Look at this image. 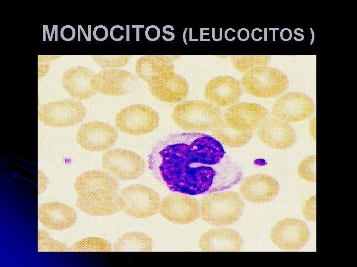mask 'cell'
<instances>
[{"mask_svg": "<svg viewBox=\"0 0 357 267\" xmlns=\"http://www.w3.org/2000/svg\"><path fill=\"white\" fill-rule=\"evenodd\" d=\"M159 156L160 175L172 191L189 195L220 191L241 178L240 171L222 143L206 134L174 135L163 143Z\"/></svg>", "mask_w": 357, "mask_h": 267, "instance_id": "1", "label": "cell"}, {"mask_svg": "<svg viewBox=\"0 0 357 267\" xmlns=\"http://www.w3.org/2000/svg\"><path fill=\"white\" fill-rule=\"evenodd\" d=\"M175 124L188 132L213 130L222 121L220 109L205 101L190 100L177 104L172 113Z\"/></svg>", "mask_w": 357, "mask_h": 267, "instance_id": "2", "label": "cell"}, {"mask_svg": "<svg viewBox=\"0 0 357 267\" xmlns=\"http://www.w3.org/2000/svg\"><path fill=\"white\" fill-rule=\"evenodd\" d=\"M244 203L238 194L231 191L207 194L203 199L200 213L202 219L214 226L234 223L241 216Z\"/></svg>", "mask_w": 357, "mask_h": 267, "instance_id": "3", "label": "cell"}, {"mask_svg": "<svg viewBox=\"0 0 357 267\" xmlns=\"http://www.w3.org/2000/svg\"><path fill=\"white\" fill-rule=\"evenodd\" d=\"M240 83L247 94L259 98H271L287 90L289 80L287 75L277 68L259 65L245 72Z\"/></svg>", "mask_w": 357, "mask_h": 267, "instance_id": "4", "label": "cell"}, {"mask_svg": "<svg viewBox=\"0 0 357 267\" xmlns=\"http://www.w3.org/2000/svg\"><path fill=\"white\" fill-rule=\"evenodd\" d=\"M119 195L123 202L121 211L128 216L144 219L152 217L158 212L160 196L148 186L132 184L122 189Z\"/></svg>", "mask_w": 357, "mask_h": 267, "instance_id": "5", "label": "cell"}, {"mask_svg": "<svg viewBox=\"0 0 357 267\" xmlns=\"http://www.w3.org/2000/svg\"><path fill=\"white\" fill-rule=\"evenodd\" d=\"M86 115V108L79 101L70 99L42 104L38 111L39 120L53 127H65L78 124Z\"/></svg>", "mask_w": 357, "mask_h": 267, "instance_id": "6", "label": "cell"}, {"mask_svg": "<svg viewBox=\"0 0 357 267\" xmlns=\"http://www.w3.org/2000/svg\"><path fill=\"white\" fill-rule=\"evenodd\" d=\"M158 123L156 110L142 104H133L121 108L116 118L119 130L133 135L149 133L157 127Z\"/></svg>", "mask_w": 357, "mask_h": 267, "instance_id": "7", "label": "cell"}, {"mask_svg": "<svg viewBox=\"0 0 357 267\" xmlns=\"http://www.w3.org/2000/svg\"><path fill=\"white\" fill-rule=\"evenodd\" d=\"M91 85L96 93L120 96L133 91L138 85V80L134 74L127 70L110 68L94 74Z\"/></svg>", "mask_w": 357, "mask_h": 267, "instance_id": "8", "label": "cell"}, {"mask_svg": "<svg viewBox=\"0 0 357 267\" xmlns=\"http://www.w3.org/2000/svg\"><path fill=\"white\" fill-rule=\"evenodd\" d=\"M103 168L121 180L137 178L145 169V163L136 153L125 149L115 148L102 156Z\"/></svg>", "mask_w": 357, "mask_h": 267, "instance_id": "9", "label": "cell"}, {"mask_svg": "<svg viewBox=\"0 0 357 267\" xmlns=\"http://www.w3.org/2000/svg\"><path fill=\"white\" fill-rule=\"evenodd\" d=\"M314 108V101L308 95L301 92H289L276 99L271 112L280 121L295 123L308 118Z\"/></svg>", "mask_w": 357, "mask_h": 267, "instance_id": "10", "label": "cell"}, {"mask_svg": "<svg viewBox=\"0 0 357 267\" xmlns=\"http://www.w3.org/2000/svg\"><path fill=\"white\" fill-rule=\"evenodd\" d=\"M309 229L303 221L287 218L280 221L272 228L270 237L278 248L285 250H296L307 243Z\"/></svg>", "mask_w": 357, "mask_h": 267, "instance_id": "11", "label": "cell"}, {"mask_svg": "<svg viewBox=\"0 0 357 267\" xmlns=\"http://www.w3.org/2000/svg\"><path fill=\"white\" fill-rule=\"evenodd\" d=\"M268 116V110L261 105L241 102L227 109L223 120L232 129L239 131H252L266 121Z\"/></svg>", "mask_w": 357, "mask_h": 267, "instance_id": "12", "label": "cell"}, {"mask_svg": "<svg viewBox=\"0 0 357 267\" xmlns=\"http://www.w3.org/2000/svg\"><path fill=\"white\" fill-rule=\"evenodd\" d=\"M117 133L114 127L102 122L83 124L76 134V140L83 149L92 152L103 151L115 142Z\"/></svg>", "mask_w": 357, "mask_h": 267, "instance_id": "13", "label": "cell"}, {"mask_svg": "<svg viewBox=\"0 0 357 267\" xmlns=\"http://www.w3.org/2000/svg\"><path fill=\"white\" fill-rule=\"evenodd\" d=\"M160 212L161 215L169 222L185 224L199 217L200 208L194 198L182 193H172L164 198Z\"/></svg>", "mask_w": 357, "mask_h": 267, "instance_id": "14", "label": "cell"}, {"mask_svg": "<svg viewBox=\"0 0 357 267\" xmlns=\"http://www.w3.org/2000/svg\"><path fill=\"white\" fill-rule=\"evenodd\" d=\"M151 94L159 100L177 102L187 95L189 86L186 80L174 71H166L148 83Z\"/></svg>", "mask_w": 357, "mask_h": 267, "instance_id": "15", "label": "cell"}, {"mask_svg": "<svg viewBox=\"0 0 357 267\" xmlns=\"http://www.w3.org/2000/svg\"><path fill=\"white\" fill-rule=\"evenodd\" d=\"M277 180L265 174H254L245 178L239 185V192L247 201L256 203L270 202L278 194Z\"/></svg>", "mask_w": 357, "mask_h": 267, "instance_id": "16", "label": "cell"}, {"mask_svg": "<svg viewBox=\"0 0 357 267\" xmlns=\"http://www.w3.org/2000/svg\"><path fill=\"white\" fill-rule=\"evenodd\" d=\"M242 93L240 82L230 76H218L206 85L205 96L210 103L225 107L237 102Z\"/></svg>", "mask_w": 357, "mask_h": 267, "instance_id": "17", "label": "cell"}, {"mask_svg": "<svg viewBox=\"0 0 357 267\" xmlns=\"http://www.w3.org/2000/svg\"><path fill=\"white\" fill-rule=\"evenodd\" d=\"M38 218L45 228L60 230L68 229L75 224L76 214L74 209L69 205L50 201L38 207Z\"/></svg>", "mask_w": 357, "mask_h": 267, "instance_id": "18", "label": "cell"}, {"mask_svg": "<svg viewBox=\"0 0 357 267\" xmlns=\"http://www.w3.org/2000/svg\"><path fill=\"white\" fill-rule=\"evenodd\" d=\"M257 135L266 145L277 150L290 148L297 141L295 130L286 123L276 119L265 121L259 127Z\"/></svg>", "mask_w": 357, "mask_h": 267, "instance_id": "19", "label": "cell"}, {"mask_svg": "<svg viewBox=\"0 0 357 267\" xmlns=\"http://www.w3.org/2000/svg\"><path fill=\"white\" fill-rule=\"evenodd\" d=\"M199 247L202 251H239L243 240L239 233L234 229L223 228L209 230L199 238Z\"/></svg>", "mask_w": 357, "mask_h": 267, "instance_id": "20", "label": "cell"}, {"mask_svg": "<svg viewBox=\"0 0 357 267\" xmlns=\"http://www.w3.org/2000/svg\"><path fill=\"white\" fill-rule=\"evenodd\" d=\"M77 195L102 193H117L119 184L109 174L99 170L88 171L80 174L74 182Z\"/></svg>", "mask_w": 357, "mask_h": 267, "instance_id": "21", "label": "cell"}, {"mask_svg": "<svg viewBox=\"0 0 357 267\" xmlns=\"http://www.w3.org/2000/svg\"><path fill=\"white\" fill-rule=\"evenodd\" d=\"M93 72L83 66H76L66 70L62 76L63 89L71 97L79 100L88 99L97 94L91 83Z\"/></svg>", "mask_w": 357, "mask_h": 267, "instance_id": "22", "label": "cell"}, {"mask_svg": "<svg viewBox=\"0 0 357 267\" xmlns=\"http://www.w3.org/2000/svg\"><path fill=\"white\" fill-rule=\"evenodd\" d=\"M180 55H145L136 61L135 69L138 77L149 83L153 79L168 71H174L173 61Z\"/></svg>", "mask_w": 357, "mask_h": 267, "instance_id": "23", "label": "cell"}, {"mask_svg": "<svg viewBox=\"0 0 357 267\" xmlns=\"http://www.w3.org/2000/svg\"><path fill=\"white\" fill-rule=\"evenodd\" d=\"M153 248L152 239L147 234L139 231L125 233L113 244L114 251L119 252H149L152 251Z\"/></svg>", "mask_w": 357, "mask_h": 267, "instance_id": "24", "label": "cell"}, {"mask_svg": "<svg viewBox=\"0 0 357 267\" xmlns=\"http://www.w3.org/2000/svg\"><path fill=\"white\" fill-rule=\"evenodd\" d=\"M217 140L229 147H238L247 143L251 138L252 131H239L230 128L222 120L221 124L212 130Z\"/></svg>", "mask_w": 357, "mask_h": 267, "instance_id": "25", "label": "cell"}, {"mask_svg": "<svg viewBox=\"0 0 357 267\" xmlns=\"http://www.w3.org/2000/svg\"><path fill=\"white\" fill-rule=\"evenodd\" d=\"M269 55H237L232 56L233 66L238 71L245 73L259 65H266L270 61Z\"/></svg>", "mask_w": 357, "mask_h": 267, "instance_id": "26", "label": "cell"}, {"mask_svg": "<svg viewBox=\"0 0 357 267\" xmlns=\"http://www.w3.org/2000/svg\"><path fill=\"white\" fill-rule=\"evenodd\" d=\"M112 249L111 243L98 237H88L76 242L70 251L75 252H109Z\"/></svg>", "mask_w": 357, "mask_h": 267, "instance_id": "27", "label": "cell"}, {"mask_svg": "<svg viewBox=\"0 0 357 267\" xmlns=\"http://www.w3.org/2000/svg\"><path fill=\"white\" fill-rule=\"evenodd\" d=\"M38 251L40 252H64L68 250L65 243L53 239L46 231L42 229L38 231Z\"/></svg>", "mask_w": 357, "mask_h": 267, "instance_id": "28", "label": "cell"}, {"mask_svg": "<svg viewBox=\"0 0 357 267\" xmlns=\"http://www.w3.org/2000/svg\"><path fill=\"white\" fill-rule=\"evenodd\" d=\"M131 57V55H95L92 58L100 67L106 68L123 66Z\"/></svg>", "mask_w": 357, "mask_h": 267, "instance_id": "29", "label": "cell"}, {"mask_svg": "<svg viewBox=\"0 0 357 267\" xmlns=\"http://www.w3.org/2000/svg\"><path fill=\"white\" fill-rule=\"evenodd\" d=\"M297 172L301 179L315 182L316 155H311L303 159L298 165Z\"/></svg>", "mask_w": 357, "mask_h": 267, "instance_id": "30", "label": "cell"}, {"mask_svg": "<svg viewBox=\"0 0 357 267\" xmlns=\"http://www.w3.org/2000/svg\"><path fill=\"white\" fill-rule=\"evenodd\" d=\"M316 195L308 198L304 203L302 213L304 218L310 221H316Z\"/></svg>", "mask_w": 357, "mask_h": 267, "instance_id": "31", "label": "cell"}, {"mask_svg": "<svg viewBox=\"0 0 357 267\" xmlns=\"http://www.w3.org/2000/svg\"><path fill=\"white\" fill-rule=\"evenodd\" d=\"M60 37L62 40L65 41H70L73 40L75 37V29L70 25H65L62 27L60 30Z\"/></svg>", "mask_w": 357, "mask_h": 267, "instance_id": "32", "label": "cell"}, {"mask_svg": "<svg viewBox=\"0 0 357 267\" xmlns=\"http://www.w3.org/2000/svg\"><path fill=\"white\" fill-rule=\"evenodd\" d=\"M93 36L97 41H103L105 40L108 36V29L103 25L97 26L94 29Z\"/></svg>", "mask_w": 357, "mask_h": 267, "instance_id": "33", "label": "cell"}, {"mask_svg": "<svg viewBox=\"0 0 357 267\" xmlns=\"http://www.w3.org/2000/svg\"><path fill=\"white\" fill-rule=\"evenodd\" d=\"M145 36L149 41H155L157 40L160 36V29L157 26H149L146 29Z\"/></svg>", "mask_w": 357, "mask_h": 267, "instance_id": "34", "label": "cell"}, {"mask_svg": "<svg viewBox=\"0 0 357 267\" xmlns=\"http://www.w3.org/2000/svg\"><path fill=\"white\" fill-rule=\"evenodd\" d=\"M280 35L282 40L288 42L291 40L293 34L291 29L285 28L281 31Z\"/></svg>", "mask_w": 357, "mask_h": 267, "instance_id": "35", "label": "cell"}, {"mask_svg": "<svg viewBox=\"0 0 357 267\" xmlns=\"http://www.w3.org/2000/svg\"><path fill=\"white\" fill-rule=\"evenodd\" d=\"M49 65L48 63L38 64V78L43 77L48 72Z\"/></svg>", "mask_w": 357, "mask_h": 267, "instance_id": "36", "label": "cell"}, {"mask_svg": "<svg viewBox=\"0 0 357 267\" xmlns=\"http://www.w3.org/2000/svg\"><path fill=\"white\" fill-rule=\"evenodd\" d=\"M315 116L309 124V132L313 138H315Z\"/></svg>", "mask_w": 357, "mask_h": 267, "instance_id": "37", "label": "cell"}, {"mask_svg": "<svg viewBox=\"0 0 357 267\" xmlns=\"http://www.w3.org/2000/svg\"><path fill=\"white\" fill-rule=\"evenodd\" d=\"M143 27L144 25H132V28H136V41H139V29Z\"/></svg>", "mask_w": 357, "mask_h": 267, "instance_id": "38", "label": "cell"}, {"mask_svg": "<svg viewBox=\"0 0 357 267\" xmlns=\"http://www.w3.org/2000/svg\"><path fill=\"white\" fill-rule=\"evenodd\" d=\"M129 25H126V41H129L130 36Z\"/></svg>", "mask_w": 357, "mask_h": 267, "instance_id": "39", "label": "cell"}, {"mask_svg": "<svg viewBox=\"0 0 357 267\" xmlns=\"http://www.w3.org/2000/svg\"><path fill=\"white\" fill-rule=\"evenodd\" d=\"M269 30L273 31V41H275V31L279 30V28H269Z\"/></svg>", "mask_w": 357, "mask_h": 267, "instance_id": "40", "label": "cell"}, {"mask_svg": "<svg viewBox=\"0 0 357 267\" xmlns=\"http://www.w3.org/2000/svg\"><path fill=\"white\" fill-rule=\"evenodd\" d=\"M79 26H80V28L81 30H82V32L83 34H84V37H85V39H86V40L87 41H91V39H90V38L86 35V33H85L84 29H83L82 28V26H81V25H79Z\"/></svg>", "mask_w": 357, "mask_h": 267, "instance_id": "41", "label": "cell"}, {"mask_svg": "<svg viewBox=\"0 0 357 267\" xmlns=\"http://www.w3.org/2000/svg\"><path fill=\"white\" fill-rule=\"evenodd\" d=\"M294 34H295V35L301 37V38H300L301 41L303 40L304 37V35H303V34H301V33H298V32H297V31L296 29L294 30Z\"/></svg>", "mask_w": 357, "mask_h": 267, "instance_id": "42", "label": "cell"}, {"mask_svg": "<svg viewBox=\"0 0 357 267\" xmlns=\"http://www.w3.org/2000/svg\"><path fill=\"white\" fill-rule=\"evenodd\" d=\"M310 30L311 32L312 37H311V41L310 44H312L313 43V41L314 40V33L313 29L312 28H310Z\"/></svg>", "mask_w": 357, "mask_h": 267, "instance_id": "43", "label": "cell"}, {"mask_svg": "<svg viewBox=\"0 0 357 267\" xmlns=\"http://www.w3.org/2000/svg\"><path fill=\"white\" fill-rule=\"evenodd\" d=\"M186 30H187V28L185 29V30H184V33H183V39L184 42V43H185V44H187V43H186V41H185V33H186Z\"/></svg>", "mask_w": 357, "mask_h": 267, "instance_id": "44", "label": "cell"}, {"mask_svg": "<svg viewBox=\"0 0 357 267\" xmlns=\"http://www.w3.org/2000/svg\"><path fill=\"white\" fill-rule=\"evenodd\" d=\"M266 30H267L266 28H265V29H264V30H265V37H264L265 39H264V41H267Z\"/></svg>", "mask_w": 357, "mask_h": 267, "instance_id": "45", "label": "cell"}, {"mask_svg": "<svg viewBox=\"0 0 357 267\" xmlns=\"http://www.w3.org/2000/svg\"><path fill=\"white\" fill-rule=\"evenodd\" d=\"M296 30L297 31H300L301 32H303V29H301V28H296Z\"/></svg>", "mask_w": 357, "mask_h": 267, "instance_id": "46", "label": "cell"}]
</instances>
